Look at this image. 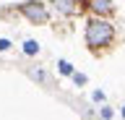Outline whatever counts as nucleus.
<instances>
[{"mask_svg": "<svg viewBox=\"0 0 125 120\" xmlns=\"http://www.w3.org/2000/svg\"><path fill=\"white\" fill-rule=\"evenodd\" d=\"M52 5L57 11H60V13H65V16H73V13H76V0H52Z\"/></svg>", "mask_w": 125, "mask_h": 120, "instance_id": "nucleus-4", "label": "nucleus"}, {"mask_svg": "<svg viewBox=\"0 0 125 120\" xmlns=\"http://www.w3.org/2000/svg\"><path fill=\"white\" fill-rule=\"evenodd\" d=\"M8 47H10V44H8L5 39H0V50H8Z\"/></svg>", "mask_w": 125, "mask_h": 120, "instance_id": "nucleus-7", "label": "nucleus"}, {"mask_svg": "<svg viewBox=\"0 0 125 120\" xmlns=\"http://www.w3.org/2000/svg\"><path fill=\"white\" fill-rule=\"evenodd\" d=\"M123 115H125V110H123Z\"/></svg>", "mask_w": 125, "mask_h": 120, "instance_id": "nucleus-8", "label": "nucleus"}, {"mask_svg": "<svg viewBox=\"0 0 125 120\" xmlns=\"http://www.w3.org/2000/svg\"><path fill=\"white\" fill-rule=\"evenodd\" d=\"M89 8H91L96 16H112V13H115L112 0H91V5H89Z\"/></svg>", "mask_w": 125, "mask_h": 120, "instance_id": "nucleus-3", "label": "nucleus"}, {"mask_svg": "<svg viewBox=\"0 0 125 120\" xmlns=\"http://www.w3.org/2000/svg\"><path fill=\"white\" fill-rule=\"evenodd\" d=\"M23 50H26V55H37V52H39V44H37V42H26V44H23Z\"/></svg>", "mask_w": 125, "mask_h": 120, "instance_id": "nucleus-5", "label": "nucleus"}, {"mask_svg": "<svg viewBox=\"0 0 125 120\" xmlns=\"http://www.w3.org/2000/svg\"><path fill=\"white\" fill-rule=\"evenodd\" d=\"M60 71H62V73H65V76H68V73H70V65H68V63H65V60H62V63H60Z\"/></svg>", "mask_w": 125, "mask_h": 120, "instance_id": "nucleus-6", "label": "nucleus"}, {"mask_svg": "<svg viewBox=\"0 0 125 120\" xmlns=\"http://www.w3.org/2000/svg\"><path fill=\"white\" fill-rule=\"evenodd\" d=\"M18 11L29 18L31 24H47V21H50V13H47V8L39 3V0H29V3H23V5H18Z\"/></svg>", "mask_w": 125, "mask_h": 120, "instance_id": "nucleus-2", "label": "nucleus"}, {"mask_svg": "<svg viewBox=\"0 0 125 120\" xmlns=\"http://www.w3.org/2000/svg\"><path fill=\"white\" fill-rule=\"evenodd\" d=\"M115 42V26L104 21L102 16L91 18L89 24H86V44L91 50H99V47H109Z\"/></svg>", "mask_w": 125, "mask_h": 120, "instance_id": "nucleus-1", "label": "nucleus"}]
</instances>
